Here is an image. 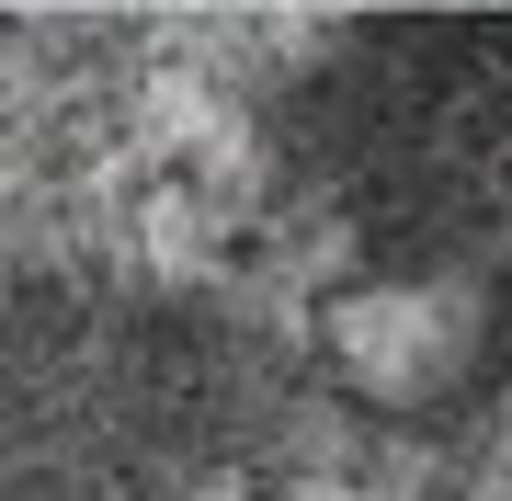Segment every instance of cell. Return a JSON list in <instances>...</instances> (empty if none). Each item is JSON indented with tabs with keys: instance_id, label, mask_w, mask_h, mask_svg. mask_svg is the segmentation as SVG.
Returning a JSON list of instances; mask_svg holds the SVG:
<instances>
[{
	"instance_id": "6da1fadb",
	"label": "cell",
	"mask_w": 512,
	"mask_h": 501,
	"mask_svg": "<svg viewBox=\"0 0 512 501\" xmlns=\"http://www.w3.org/2000/svg\"><path fill=\"white\" fill-rule=\"evenodd\" d=\"M308 92L319 171L353 217L399 240L512 217V23H353Z\"/></svg>"
}]
</instances>
